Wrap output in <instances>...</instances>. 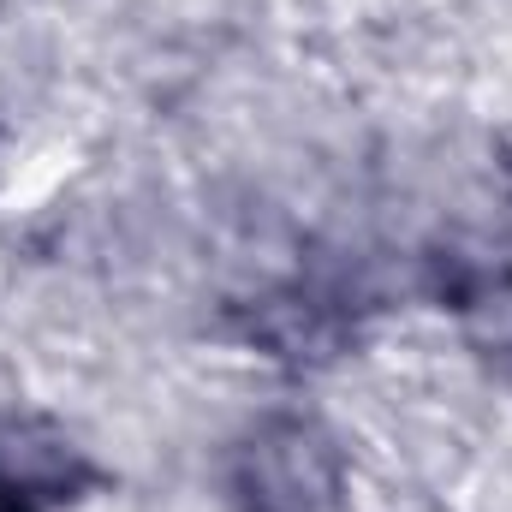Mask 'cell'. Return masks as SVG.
I'll list each match as a JSON object with an SVG mask.
<instances>
[{"instance_id":"6da1fadb","label":"cell","mask_w":512,"mask_h":512,"mask_svg":"<svg viewBox=\"0 0 512 512\" xmlns=\"http://www.w3.org/2000/svg\"><path fill=\"white\" fill-rule=\"evenodd\" d=\"M340 489L334 453L304 423H268L251 447L239 453L233 495L245 512H328Z\"/></svg>"}]
</instances>
